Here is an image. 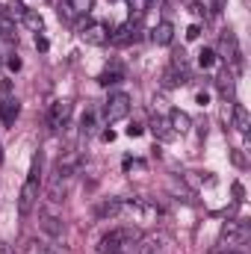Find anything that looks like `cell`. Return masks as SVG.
<instances>
[{
    "instance_id": "cell-12",
    "label": "cell",
    "mask_w": 251,
    "mask_h": 254,
    "mask_svg": "<svg viewBox=\"0 0 251 254\" xmlns=\"http://www.w3.org/2000/svg\"><path fill=\"white\" fill-rule=\"evenodd\" d=\"M136 254H166V243L160 237H139Z\"/></svg>"
},
{
    "instance_id": "cell-24",
    "label": "cell",
    "mask_w": 251,
    "mask_h": 254,
    "mask_svg": "<svg viewBox=\"0 0 251 254\" xmlns=\"http://www.w3.org/2000/svg\"><path fill=\"white\" fill-rule=\"evenodd\" d=\"M198 65H201V68H213V65H216V54L204 48V51L198 54Z\"/></svg>"
},
{
    "instance_id": "cell-15",
    "label": "cell",
    "mask_w": 251,
    "mask_h": 254,
    "mask_svg": "<svg viewBox=\"0 0 251 254\" xmlns=\"http://www.w3.org/2000/svg\"><path fill=\"white\" fill-rule=\"evenodd\" d=\"M151 130H154V136H157L160 142H169V139L178 136V133L172 130V125H169V119H163V116H157V119L151 122Z\"/></svg>"
},
{
    "instance_id": "cell-27",
    "label": "cell",
    "mask_w": 251,
    "mask_h": 254,
    "mask_svg": "<svg viewBox=\"0 0 251 254\" xmlns=\"http://www.w3.org/2000/svg\"><path fill=\"white\" fill-rule=\"evenodd\" d=\"M92 125H95V116H92V113H86V116H83V130L89 133V130H92Z\"/></svg>"
},
{
    "instance_id": "cell-6",
    "label": "cell",
    "mask_w": 251,
    "mask_h": 254,
    "mask_svg": "<svg viewBox=\"0 0 251 254\" xmlns=\"http://www.w3.org/2000/svg\"><path fill=\"white\" fill-rule=\"evenodd\" d=\"M80 163H83V157H80L77 151H65L63 157L57 160V172H54V178H60V181L74 178V175L80 172Z\"/></svg>"
},
{
    "instance_id": "cell-29",
    "label": "cell",
    "mask_w": 251,
    "mask_h": 254,
    "mask_svg": "<svg viewBox=\"0 0 251 254\" xmlns=\"http://www.w3.org/2000/svg\"><path fill=\"white\" fill-rule=\"evenodd\" d=\"M36 48H39V51H48L51 45H48V39H45V36H36Z\"/></svg>"
},
{
    "instance_id": "cell-3",
    "label": "cell",
    "mask_w": 251,
    "mask_h": 254,
    "mask_svg": "<svg viewBox=\"0 0 251 254\" xmlns=\"http://www.w3.org/2000/svg\"><path fill=\"white\" fill-rule=\"evenodd\" d=\"M127 113H130V95H127V92L110 95V101H107V107H104V119L113 125V122H122Z\"/></svg>"
},
{
    "instance_id": "cell-30",
    "label": "cell",
    "mask_w": 251,
    "mask_h": 254,
    "mask_svg": "<svg viewBox=\"0 0 251 254\" xmlns=\"http://www.w3.org/2000/svg\"><path fill=\"white\" fill-rule=\"evenodd\" d=\"M30 246H33V249H30V254H48V249H45L42 243H30Z\"/></svg>"
},
{
    "instance_id": "cell-10",
    "label": "cell",
    "mask_w": 251,
    "mask_h": 254,
    "mask_svg": "<svg viewBox=\"0 0 251 254\" xmlns=\"http://www.w3.org/2000/svg\"><path fill=\"white\" fill-rule=\"evenodd\" d=\"M18 113H21V104H18L15 98L6 95V98L0 101V122H3L6 127H12L15 125V119H18Z\"/></svg>"
},
{
    "instance_id": "cell-5",
    "label": "cell",
    "mask_w": 251,
    "mask_h": 254,
    "mask_svg": "<svg viewBox=\"0 0 251 254\" xmlns=\"http://www.w3.org/2000/svg\"><path fill=\"white\" fill-rule=\"evenodd\" d=\"M71 122V101H57V104H51V110H48V127L54 130V133H60L65 130Z\"/></svg>"
},
{
    "instance_id": "cell-22",
    "label": "cell",
    "mask_w": 251,
    "mask_h": 254,
    "mask_svg": "<svg viewBox=\"0 0 251 254\" xmlns=\"http://www.w3.org/2000/svg\"><path fill=\"white\" fill-rule=\"evenodd\" d=\"M122 80V71L119 68H107L104 74H101V86H113V83H119Z\"/></svg>"
},
{
    "instance_id": "cell-25",
    "label": "cell",
    "mask_w": 251,
    "mask_h": 254,
    "mask_svg": "<svg viewBox=\"0 0 251 254\" xmlns=\"http://www.w3.org/2000/svg\"><path fill=\"white\" fill-rule=\"evenodd\" d=\"M60 18H65V21H71V18H74V9H71V6H68V3H60Z\"/></svg>"
},
{
    "instance_id": "cell-19",
    "label": "cell",
    "mask_w": 251,
    "mask_h": 254,
    "mask_svg": "<svg viewBox=\"0 0 251 254\" xmlns=\"http://www.w3.org/2000/svg\"><path fill=\"white\" fill-rule=\"evenodd\" d=\"M21 21H24V27H30L33 33H42V27H45L42 15H36V12H30V9H24V12H21Z\"/></svg>"
},
{
    "instance_id": "cell-33",
    "label": "cell",
    "mask_w": 251,
    "mask_h": 254,
    "mask_svg": "<svg viewBox=\"0 0 251 254\" xmlns=\"http://www.w3.org/2000/svg\"><path fill=\"white\" fill-rule=\"evenodd\" d=\"M207 101H210V98H207V92H198V104H201V107H207Z\"/></svg>"
},
{
    "instance_id": "cell-28",
    "label": "cell",
    "mask_w": 251,
    "mask_h": 254,
    "mask_svg": "<svg viewBox=\"0 0 251 254\" xmlns=\"http://www.w3.org/2000/svg\"><path fill=\"white\" fill-rule=\"evenodd\" d=\"M6 65H9V71H18V68H21V60H18V57H9Z\"/></svg>"
},
{
    "instance_id": "cell-4",
    "label": "cell",
    "mask_w": 251,
    "mask_h": 254,
    "mask_svg": "<svg viewBox=\"0 0 251 254\" xmlns=\"http://www.w3.org/2000/svg\"><path fill=\"white\" fill-rule=\"evenodd\" d=\"M39 192H42V178H27L24 181V187H21V195H18V210L21 213H30L33 207H36V201H39Z\"/></svg>"
},
{
    "instance_id": "cell-23",
    "label": "cell",
    "mask_w": 251,
    "mask_h": 254,
    "mask_svg": "<svg viewBox=\"0 0 251 254\" xmlns=\"http://www.w3.org/2000/svg\"><path fill=\"white\" fill-rule=\"evenodd\" d=\"M148 6H151V0H130V9H133V18L139 21L145 12H148Z\"/></svg>"
},
{
    "instance_id": "cell-2",
    "label": "cell",
    "mask_w": 251,
    "mask_h": 254,
    "mask_svg": "<svg viewBox=\"0 0 251 254\" xmlns=\"http://www.w3.org/2000/svg\"><path fill=\"white\" fill-rule=\"evenodd\" d=\"M251 237V228L246 222H225L222 225V237H219V243L225 246V249H237V246H246Z\"/></svg>"
},
{
    "instance_id": "cell-26",
    "label": "cell",
    "mask_w": 251,
    "mask_h": 254,
    "mask_svg": "<svg viewBox=\"0 0 251 254\" xmlns=\"http://www.w3.org/2000/svg\"><path fill=\"white\" fill-rule=\"evenodd\" d=\"M198 36H201V27H198V24H192V27L187 30V39H189V42H195Z\"/></svg>"
},
{
    "instance_id": "cell-35",
    "label": "cell",
    "mask_w": 251,
    "mask_h": 254,
    "mask_svg": "<svg viewBox=\"0 0 251 254\" xmlns=\"http://www.w3.org/2000/svg\"><path fill=\"white\" fill-rule=\"evenodd\" d=\"M216 254H231V249H222V252H216Z\"/></svg>"
},
{
    "instance_id": "cell-7",
    "label": "cell",
    "mask_w": 251,
    "mask_h": 254,
    "mask_svg": "<svg viewBox=\"0 0 251 254\" xmlns=\"http://www.w3.org/2000/svg\"><path fill=\"white\" fill-rule=\"evenodd\" d=\"M125 207H130V210L139 216V222H151V219H157V216H160V207H157L151 198H130Z\"/></svg>"
},
{
    "instance_id": "cell-36",
    "label": "cell",
    "mask_w": 251,
    "mask_h": 254,
    "mask_svg": "<svg viewBox=\"0 0 251 254\" xmlns=\"http://www.w3.org/2000/svg\"><path fill=\"white\" fill-rule=\"evenodd\" d=\"M0 163H3V151H0Z\"/></svg>"
},
{
    "instance_id": "cell-31",
    "label": "cell",
    "mask_w": 251,
    "mask_h": 254,
    "mask_svg": "<svg viewBox=\"0 0 251 254\" xmlns=\"http://www.w3.org/2000/svg\"><path fill=\"white\" fill-rule=\"evenodd\" d=\"M142 133V125H130L127 127V136H139Z\"/></svg>"
},
{
    "instance_id": "cell-16",
    "label": "cell",
    "mask_w": 251,
    "mask_h": 254,
    "mask_svg": "<svg viewBox=\"0 0 251 254\" xmlns=\"http://www.w3.org/2000/svg\"><path fill=\"white\" fill-rule=\"evenodd\" d=\"M231 119H234V127H237L240 133H249L251 122H249V110H246L243 104H234V110H231Z\"/></svg>"
},
{
    "instance_id": "cell-32",
    "label": "cell",
    "mask_w": 251,
    "mask_h": 254,
    "mask_svg": "<svg viewBox=\"0 0 251 254\" xmlns=\"http://www.w3.org/2000/svg\"><path fill=\"white\" fill-rule=\"evenodd\" d=\"M0 89H3V95H9V92H12V83H9V80H3V83H0Z\"/></svg>"
},
{
    "instance_id": "cell-8",
    "label": "cell",
    "mask_w": 251,
    "mask_h": 254,
    "mask_svg": "<svg viewBox=\"0 0 251 254\" xmlns=\"http://www.w3.org/2000/svg\"><path fill=\"white\" fill-rule=\"evenodd\" d=\"M80 36H83V42L86 45H107L110 42V30H107V24H86L83 30H80Z\"/></svg>"
},
{
    "instance_id": "cell-18",
    "label": "cell",
    "mask_w": 251,
    "mask_h": 254,
    "mask_svg": "<svg viewBox=\"0 0 251 254\" xmlns=\"http://www.w3.org/2000/svg\"><path fill=\"white\" fill-rule=\"evenodd\" d=\"M110 42L113 45H130V42H136V27L133 24H125L116 36H110Z\"/></svg>"
},
{
    "instance_id": "cell-14",
    "label": "cell",
    "mask_w": 251,
    "mask_h": 254,
    "mask_svg": "<svg viewBox=\"0 0 251 254\" xmlns=\"http://www.w3.org/2000/svg\"><path fill=\"white\" fill-rule=\"evenodd\" d=\"M42 231H45V234H51V237H63L65 225H63V219H60L57 213L45 210V213H42Z\"/></svg>"
},
{
    "instance_id": "cell-21",
    "label": "cell",
    "mask_w": 251,
    "mask_h": 254,
    "mask_svg": "<svg viewBox=\"0 0 251 254\" xmlns=\"http://www.w3.org/2000/svg\"><path fill=\"white\" fill-rule=\"evenodd\" d=\"M65 3L74 9V15H89V9H92L95 0H65Z\"/></svg>"
},
{
    "instance_id": "cell-9",
    "label": "cell",
    "mask_w": 251,
    "mask_h": 254,
    "mask_svg": "<svg viewBox=\"0 0 251 254\" xmlns=\"http://www.w3.org/2000/svg\"><path fill=\"white\" fill-rule=\"evenodd\" d=\"M222 54H225V60L228 63H234L237 68H243V54H240V45H237V36L228 30L225 36H222Z\"/></svg>"
},
{
    "instance_id": "cell-1",
    "label": "cell",
    "mask_w": 251,
    "mask_h": 254,
    "mask_svg": "<svg viewBox=\"0 0 251 254\" xmlns=\"http://www.w3.org/2000/svg\"><path fill=\"white\" fill-rule=\"evenodd\" d=\"M136 243H139V231L136 228H116L110 234L101 237V254H127L136 252Z\"/></svg>"
},
{
    "instance_id": "cell-20",
    "label": "cell",
    "mask_w": 251,
    "mask_h": 254,
    "mask_svg": "<svg viewBox=\"0 0 251 254\" xmlns=\"http://www.w3.org/2000/svg\"><path fill=\"white\" fill-rule=\"evenodd\" d=\"M0 39L3 42H18V33H15V24L6 18V15H0Z\"/></svg>"
},
{
    "instance_id": "cell-17",
    "label": "cell",
    "mask_w": 251,
    "mask_h": 254,
    "mask_svg": "<svg viewBox=\"0 0 251 254\" xmlns=\"http://www.w3.org/2000/svg\"><path fill=\"white\" fill-rule=\"evenodd\" d=\"M169 125H172L175 133H187L189 127H192V119H189L187 113H181V110H172L169 113Z\"/></svg>"
},
{
    "instance_id": "cell-34",
    "label": "cell",
    "mask_w": 251,
    "mask_h": 254,
    "mask_svg": "<svg viewBox=\"0 0 251 254\" xmlns=\"http://www.w3.org/2000/svg\"><path fill=\"white\" fill-rule=\"evenodd\" d=\"M0 254H9V246L6 243H0Z\"/></svg>"
},
{
    "instance_id": "cell-13",
    "label": "cell",
    "mask_w": 251,
    "mask_h": 254,
    "mask_svg": "<svg viewBox=\"0 0 251 254\" xmlns=\"http://www.w3.org/2000/svg\"><path fill=\"white\" fill-rule=\"evenodd\" d=\"M122 210H125V201H122V198H107L104 204H98L95 216H98V219H116Z\"/></svg>"
},
{
    "instance_id": "cell-11",
    "label": "cell",
    "mask_w": 251,
    "mask_h": 254,
    "mask_svg": "<svg viewBox=\"0 0 251 254\" xmlns=\"http://www.w3.org/2000/svg\"><path fill=\"white\" fill-rule=\"evenodd\" d=\"M172 39H175V24L172 21H160L151 30V42L154 45H172Z\"/></svg>"
}]
</instances>
